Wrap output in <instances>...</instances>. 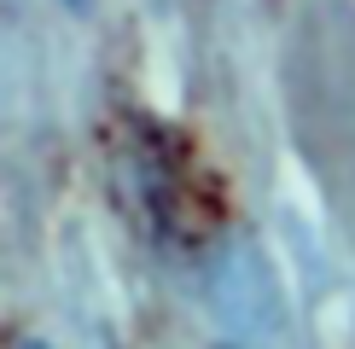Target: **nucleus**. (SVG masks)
<instances>
[{
    "label": "nucleus",
    "instance_id": "obj_1",
    "mask_svg": "<svg viewBox=\"0 0 355 349\" xmlns=\"http://www.w3.org/2000/svg\"><path fill=\"white\" fill-rule=\"evenodd\" d=\"M24 349H47V343H24Z\"/></svg>",
    "mask_w": 355,
    "mask_h": 349
},
{
    "label": "nucleus",
    "instance_id": "obj_2",
    "mask_svg": "<svg viewBox=\"0 0 355 349\" xmlns=\"http://www.w3.org/2000/svg\"><path fill=\"white\" fill-rule=\"evenodd\" d=\"M76 6H82V0H76Z\"/></svg>",
    "mask_w": 355,
    "mask_h": 349
}]
</instances>
